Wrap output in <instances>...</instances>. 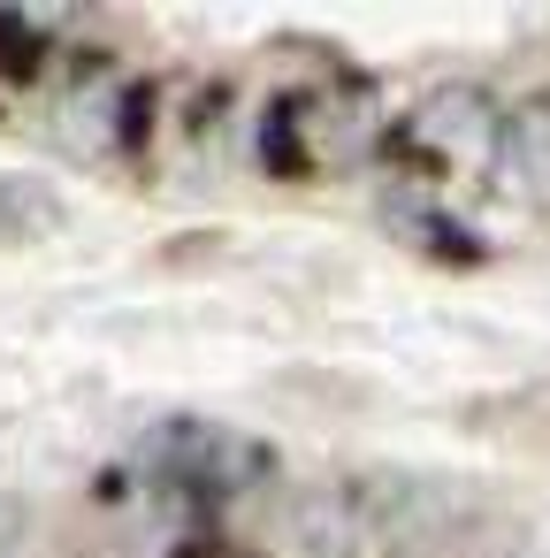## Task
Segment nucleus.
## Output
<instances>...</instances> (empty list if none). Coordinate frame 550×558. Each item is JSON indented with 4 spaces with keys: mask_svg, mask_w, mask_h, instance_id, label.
<instances>
[{
    "mask_svg": "<svg viewBox=\"0 0 550 558\" xmlns=\"http://www.w3.org/2000/svg\"><path fill=\"white\" fill-rule=\"evenodd\" d=\"M398 146L420 161V177H466V169H489L497 146H504V116L481 100V93H436L405 116Z\"/></svg>",
    "mask_w": 550,
    "mask_h": 558,
    "instance_id": "f257e3e1",
    "label": "nucleus"
},
{
    "mask_svg": "<svg viewBox=\"0 0 550 558\" xmlns=\"http://www.w3.org/2000/svg\"><path fill=\"white\" fill-rule=\"evenodd\" d=\"M62 222V192L39 184V177H0V245H24V238H47Z\"/></svg>",
    "mask_w": 550,
    "mask_h": 558,
    "instance_id": "f03ea898",
    "label": "nucleus"
},
{
    "mask_svg": "<svg viewBox=\"0 0 550 558\" xmlns=\"http://www.w3.org/2000/svg\"><path fill=\"white\" fill-rule=\"evenodd\" d=\"M512 154H520V177L550 199V108H527L512 123Z\"/></svg>",
    "mask_w": 550,
    "mask_h": 558,
    "instance_id": "7ed1b4c3",
    "label": "nucleus"
}]
</instances>
